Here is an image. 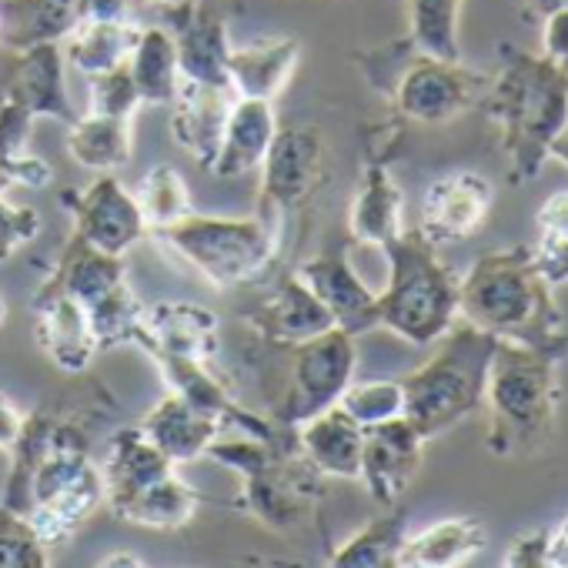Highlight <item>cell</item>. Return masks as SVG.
Listing matches in <instances>:
<instances>
[{
    "instance_id": "cell-1",
    "label": "cell",
    "mask_w": 568,
    "mask_h": 568,
    "mask_svg": "<svg viewBox=\"0 0 568 568\" xmlns=\"http://www.w3.org/2000/svg\"><path fill=\"white\" fill-rule=\"evenodd\" d=\"M4 501L21 508L48 548L68 545L104 508V475L88 455V435L68 412H34L11 452Z\"/></svg>"
},
{
    "instance_id": "cell-2",
    "label": "cell",
    "mask_w": 568,
    "mask_h": 568,
    "mask_svg": "<svg viewBox=\"0 0 568 568\" xmlns=\"http://www.w3.org/2000/svg\"><path fill=\"white\" fill-rule=\"evenodd\" d=\"M555 284L525 244L481 254L458 284V315L495 335L551 358L568 355V322L555 302Z\"/></svg>"
},
{
    "instance_id": "cell-3",
    "label": "cell",
    "mask_w": 568,
    "mask_h": 568,
    "mask_svg": "<svg viewBox=\"0 0 568 568\" xmlns=\"http://www.w3.org/2000/svg\"><path fill=\"white\" fill-rule=\"evenodd\" d=\"M478 108L501 131L498 144L508 158V181L528 184L541 174L551 141L568 124V68L548 54L505 48Z\"/></svg>"
},
{
    "instance_id": "cell-4",
    "label": "cell",
    "mask_w": 568,
    "mask_h": 568,
    "mask_svg": "<svg viewBox=\"0 0 568 568\" xmlns=\"http://www.w3.org/2000/svg\"><path fill=\"white\" fill-rule=\"evenodd\" d=\"M481 405L488 408L485 448L495 458L541 452L555 435L558 358L498 338L488 362Z\"/></svg>"
},
{
    "instance_id": "cell-5",
    "label": "cell",
    "mask_w": 568,
    "mask_h": 568,
    "mask_svg": "<svg viewBox=\"0 0 568 568\" xmlns=\"http://www.w3.org/2000/svg\"><path fill=\"white\" fill-rule=\"evenodd\" d=\"M207 458L241 475L237 505L261 525L288 535L322 501L325 475L298 452L295 428H281L274 438H217Z\"/></svg>"
},
{
    "instance_id": "cell-6",
    "label": "cell",
    "mask_w": 568,
    "mask_h": 568,
    "mask_svg": "<svg viewBox=\"0 0 568 568\" xmlns=\"http://www.w3.org/2000/svg\"><path fill=\"white\" fill-rule=\"evenodd\" d=\"M382 254L388 257V284L375 308L378 328L415 348L435 345L458 318V271L418 227H405Z\"/></svg>"
},
{
    "instance_id": "cell-7",
    "label": "cell",
    "mask_w": 568,
    "mask_h": 568,
    "mask_svg": "<svg viewBox=\"0 0 568 568\" xmlns=\"http://www.w3.org/2000/svg\"><path fill=\"white\" fill-rule=\"evenodd\" d=\"M158 247L201 274L211 288L231 292L271 271L281 251V224L261 217H214L191 211L178 224L154 231Z\"/></svg>"
},
{
    "instance_id": "cell-8",
    "label": "cell",
    "mask_w": 568,
    "mask_h": 568,
    "mask_svg": "<svg viewBox=\"0 0 568 568\" xmlns=\"http://www.w3.org/2000/svg\"><path fill=\"white\" fill-rule=\"evenodd\" d=\"M438 342V352L422 368L402 378L405 418L425 442L438 438L481 408L488 362L498 345L495 335L468 322L452 325Z\"/></svg>"
},
{
    "instance_id": "cell-9",
    "label": "cell",
    "mask_w": 568,
    "mask_h": 568,
    "mask_svg": "<svg viewBox=\"0 0 568 568\" xmlns=\"http://www.w3.org/2000/svg\"><path fill=\"white\" fill-rule=\"evenodd\" d=\"M281 355V375L271 392V422L298 428L318 412L338 405L355 382L358 345L345 328H328L298 345H271Z\"/></svg>"
},
{
    "instance_id": "cell-10",
    "label": "cell",
    "mask_w": 568,
    "mask_h": 568,
    "mask_svg": "<svg viewBox=\"0 0 568 568\" xmlns=\"http://www.w3.org/2000/svg\"><path fill=\"white\" fill-rule=\"evenodd\" d=\"M257 174V214L281 224L318 194L325 181V138L315 128H277Z\"/></svg>"
},
{
    "instance_id": "cell-11",
    "label": "cell",
    "mask_w": 568,
    "mask_h": 568,
    "mask_svg": "<svg viewBox=\"0 0 568 568\" xmlns=\"http://www.w3.org/2000/svg\"><path fill=\"white\" fill-rule=\"evenodd\" d=\"M415 54V51H412ZM488 78L462 68V61H438L415 54L395 81L392 101L398 114L418 124H445L478 108Z\"/></svg>"
},
{
    "instance_id": "cell-12",
    "label": "cell",
    "mask_w": 568,
    "mask_h": 568,
    "mask_svg": "<svg viewBox=\"0 0 568 568\" xmlns=\"http://www.w3.org/2000/svg\"><path fill=\"white\" fill-rule=\"evenodd\" d=\"M68 207L74 217V237L108 254L128 257L148 234L141 204L134 191L121 184L118 174H98L94 184H88L78 194H68Z\"/></svg>"
},
{
    "instance_id": "cell-13",
    "label": "cell",
    "mask_w": 568,
    "mask_h": 568,
    "mask_svg": "<svg viewBox=\"0 0 568 568\" xmlns=\"http://www.w3.org/2000/svg\"><path fill=\"white\" fill-rule=\"evenodd\" d=\"M422 462H425V438L415 432V425L405 415H398L365 428L358 481L368 488L375 505L395 508L402 495L412 488V481L418 478Z\"/></svg>"
},
{
    "instance_id": "cell-14",
    "label": "cell",
    "mask_w": 568,
    "mask_h": 568,
    "mask_svg": "<svg viewBox=\"0 0 568 568\" xmlns=\"http://www.w3.org/2000/svg\"><path fill=\"white\" fill-rule=\"evenodd\" d=\"M164 18L178 48L181 81L231 88L227 84L231 38H227L221 0H187L181 8L164 11Z\"/></svg>"
},
{
    "instance_id": "cell-15",
    "label": "cell",
    "mask_w": 568,
    "mask_h": 568,
    "mask_svg": "<svg viewBox=\"0 0 568 568\" xmlns=\"http://www.w3.org/2000/svg\"><path fill=\"white\" fill-rule=\"evenodd\" d=\"M312 295L328 308L332 322L338 328H345L348 335H365L372 328H378V292H372L362 281V274L352 267L345 244L325 247L315 257H308L298 271H295Z\"/></svg>"
},
{
    "instance_id": "cell-16",
    "label": "cell",
    "mask_w": 568,
    "mask_h": 568,
    "mask_svg": "<svg viewBox=\"0 0 568 568\" xmlns=\"http://www.w3.org/2000/svg\"><path fill=\"white\" fill-rule=\"evenodd\" d=\"M491 201H495V187L485 174H475V171L445 174L425 191L415 227L435 247L458 244L485 224Z\"/></svg>"
},
{
    "instance_id": "cell-17",
    "label": "cell",
    "mask_w": 568,
    "mask_h": 568,
    "mask_svg": "<svg viewBox=\"0 0 568 568\" xmlns=\"http://www.w3.org/2000/svg\"><path fill=\"white\" fill-rule=\"evenodd\" d=\"M144 355H178L214 365L221 352V322L194 302H158L144 308L134 342Z\"/></svg>"
},
{
    "instance_id": "cell-18",
    "label": "cell",
    "mask_w": 568,
    "mask_h": 568,
    "mask_svg": "<svg viewBox=\"0 0 568 568\" xmlns=\"http://www.w3.org/2000/svg\"><path fill=\"white\" fill-rule=\"evenodd\" d=\"M34 338L48 362L64 375H84L101 355L84 305L44 284L34 298Z\"/></svg>"
},
{
    "instance_id": "cell-19",
    "label": "cell",
    "mask_w": 568,
    "mask_h": 568,
    "mask_svg": "<svg viewBox=\"0 0 568 568\" xmlns=\"http://www.w3.org/2000/svg\"><path fill=\"white\" fill-rule=\"evenodd\" d=\"M247 325L254 328L261 345H298L328 328H338L328 308L312 295V288L298 274L281 277L271 295L251 308Z\"/></svg>"
},
{
    "instance_id": "cell-20",
    "label": "cell",
    "mask_w": 568,
    "mask_h": 568,
    "mask_svg": "<svg viewBox=\"0 0 568 568\" xmlns=\"http://www.w3.org/2000/svg\"><path fill=\"white\" fill-rule=\"evenodd\" d=\"M18 61L11 68L8 88H4V101L24 108L34 121L38 118H54L71 124L78 118L71 94H68V81H64V54L61 44H34L24 51H14Z\"/></svg>"
},
{
    "instance_id": "cell-21",
    "label": "cell",
    "mask_w": 568,
    "mask_h": 568,
    "mask_svg": "<svg viewBox=\"0 0 568 568\" xmlns=\"http://www.w3.org/2000/svg\"><path fill=\"white\" fill-rule=\"evenodd\" d=\"M231 104H234L231 88L197 84V81H181L178 98L171 101V138L204 171H211L214 164Z\"/></svg>"
},
{
    "instance_id": "cell-22",
    "label": "cell",
    "mask_w": 568,
    "mask_h": 568,
    "mask_svg": "<svg viewBox=\"0 0 568 568\" xmlns=\"http://www.w3.org/2000/svg\"><path fill=\"white\" fill-rule=\"evenodd\" d=\"M302 64V44L295 38H257L247 44H231L227 84L234 98L277 101L288 91Z\"/></svg>"
},
{
    "instance_id": "cell-23",
    "label": "cell",
    "mask_w": 568,
    "mask_h": 568,
    "mask_svg": "<svg viewBox=\"0 0 568 568\" xmlns=\"http://www.w3.org/2000/svg\"><path fill=\"white\" fill-rule=\"evenodd\" d=\"M274 134H277V114H274L271 101L234 98L211 174L221 181H237V178L257 174Z\"/></svg>"
},
{
    "instance_id": "cell-24",
    "label": "cell",
    "mask_w": 568,
    "mask_h": 568,
    "mask_svg": "<svg viewBox=\"0 0 568 568\" xmlns=\"http://www.w3.org/2000/svg\"><path fill=\"white\" fill-rule=\"evenodd\" d=\"M138 428L144 438L174 465H187L197 458H207V448L224 435V425L211 415L187 405L181 395L168 392L141 422Z\"/></svg>"
},
{
    "instance_id": "cell-25",
    "label": "cell",
    "mask_w": 568,
    "mask_h": 568,
    "mask_svg": "<svg viewBox=\"0 0 568 568\" xmlns=\"http://www.w3.org/2000/svg\"><path fill=\"white\" fill-rule=\"evenodd\" d=\"M362 438L365 428L342 405H332L295 428L298 452L325 478H342V481H358L362 475Z\"/></svg>"
},
{
    "instance_id": "cell-26",
    "label": "cell",
    "mask_w": 568,
    "mask_h": 568,
    "mask_svg": "<svg viewBox=\"0 0 568 568\" xmlns=\"http://www.w3.org/2000/svg\"><path fill=\"white\" fill-rule=\"evenodd\" d=\"M91 14V0H0V44H61Z\"/></svg>"
},
{
    "instance_id": "cell-27",
    "label": "cell",
    "mask_w": 568,
    "mask_h": 568,
    "mask_svg": "<svg viewBox=\"0 0 568 568\" xmlns=\"http://www.w3.org/2000/svg\"><path fill=\"white\" fill-rule=\"evenodd\" d=\"M197 488H191L178 471L104 501V508H111L121 521L151 531H181L197 515Z\"/></svg>"
},
{
    "instance_id": "cell-28",
    "label": "cell",
    "mask_w": 568,
    "mask_h": 568,
    "mask_svg": "<svg viewBox=\"0 0 568 568\" xmlns=\"http://www.w3.org/2000/svg\"><path fill=\"white\" fill-rule=\"evenodd\" d=\"M488 545V531L475 515L442 518L415 535H405L395 568H458L478 558Z\"/></svg>"
},
{
    "instance_id": "cell-29",
    "label": "cell",
    "mask_w": 568,
    "mask_h": 568,
    "mask_svg": "<svg viewBox=\"0 0 568 568\" xmlns=\"http://www.w3.org/2000/svg\"><path fill=\"white\" fill-rule=\"evenodd\" d=\"M138 38L141 24L134 18H88L61 41V54L71 71L91 81L124 68Z\"/></svg>"
},
{
    "instance_id": "cell-30",
    "label": "cell",
    "mask_w": 568,
    "mask_h": 568,
    "mask_svg": "<svg viewBox=\"0 0 568 568\" xmlns=\"http://www.w3.org/2000/svg\"><path fill=\"white\" fill-rule=\"evenodd\" d=\"M348 231L358 244L385 247L405 231V194L388 174L385 161H372L362 174L348 211Z\"/></svg>"
},
{
    "instance_id": "cell-31",
    "label": "cell",
    "mask_w": 568,
    "mask_h": 568,
    "mask_svg": "<svg viewBox=\"0 0 568 568\" xmlns=\"http://www.w3.org/2000/svg\"><path fill=\"white\" fill-rule=\"evenodd\" d=\"M128 281V264L118 254H108L101 247H91L88 241L74 237L68 241L64 254L58 257V267L51 271V277L44 281L48 288L71 295L74 302L84 305V312L101 302L104 295H111L114 288Z\"/></svg>"
},
{
    "instance_id": "cell-32",
    "label": "cell",
    "mask_w": 568,
    "mask_h": 568,
    "mask_svg": "<svg viewBox=\"0 0 568 568\" xmlns=\"http://www.w3.org/2000/svg\"><path fill=\"white\" fill-rule=\"evenodd\" d=\"M64 144L81 168L94 174H118L134 158V118L84 111L68 124Z\"/></svg>"
},
{
    "instance_id": "cell-33",
    "label": "cell",
    "mask_w": 568,
    "mask_h": 568,
    "mask_svg": "<svg viewBox=\"0 0 568 568\" xmlns=\"http://www.w3.org/2000/svg\"><path fill=\"white\" fill-rule=\"evenodd\" d=\"M128 74L134 81L141 108H171L181 88V64L168 28H141V38L128 58Z\"/></svg>"
},
{
    "instance_id": "cell-34",
    "label": "cell",
    "mask_w": 568,
    "mask_h": 568,
    "mask_svg": "<svg viewBox=\"0 0 568 568\" xmlns=\"http://www.w3.org/2000/svg\"><path fill=\"white\" fill-rule=\"evenodd\" d=\"M178 471L174 462H168L148 438L138 425L131 428H118L111 435V445H108V458L101 465V475H104V501L114 498V495H124V491H134L154 478H164Z\"/></svg>"
},
{
    "instance_id": "cell-35",
    "label": "cell",
    "mask_w": 568,
    "mask_h": 568,
    "mask_svg": "<svg viewBox=\"0 0 568 568\" xmlns=\"http://www.w3.org/2000/svg\"><path fill=\"white\" fill-rule=\"evenodd\" d=\"M408 515L405 508H385V515L372 518L362 525L348 541H342L332 555L328 565L335 568H392L398 561V548L408 535Z\"/></svg>"
},
{
    "instance_id": "cell-36",
    "label": "cell",
    "mask_w": 568,
    "mask_h": 568,
    "mask_svg": "<svg viewBox=\"0 0 568 568\" xmlns=\"http://www.w3.org/2000/svg\"><path fill=\"white\" fill-rule=\"evenodd\" d=\"M462 0H408V48L438 61H462Z\"/></svg>"
},
{
    "instance_id": "cell-37",
    "label": "cell",
    "mask_w": 568,
    "mask_h": 568,
    "mask_svg": "<svg viewBox=\"0 0 568 568\" xmlns=\"http://www.w3.org/2000/svg\"><path fill=\"white\" fill-rule=\"evenodd\" d=\"M134 197H138L141 214H144V221H148V234L164 231V227L178 224L181 217H187V214L194 211L187 181L181 178V171H178L174 164H154V168L141 178Z\"/></svg>"
},
{
    "instance_id": "cell-38",
    "label": "cell",
    "mask_w": 568,
    "mask_h": 568,
    "mask_svg": "<svg viewBox=\"0 0 568 568\" xmlns=\"http://www.w3.org/2000/svg\"><path fill=\"white\" fill-rule=\"evenodd\" d=\"M535 224H538V244L531 247L535 261L548 277V284L558 288V284L568 281V187L545 197Z\"/></svg>"
},
{
    "instance_id": "cell-39",
    "label": "cell",
    "mask_w": 568,
    "mask_h": 568,
    "mask_svg": "<svg viewBox=\"0 0 568 568\" xmlns=\"http://www.w3.org/2000/svg\"><path fill=\"white\" fill-rule=\"evenodd\" d=\"M144 302L134 295L131 281H124L121 288H114L111 295H104L101 302H94L88 308V318H91V328H94V338H98V348H121V345H131L134 335H138V325L144 318Z\"/></svg>"
},
{
    "instance_id": "cell-40",
    "label": "cell",
    "mask_w": 568,
    "mask_h": 568,
    "mask_svg": "<svg viewBox=\"0 0 568 568\" xmlns=\"http://www.w3.org/2000/svg\"><path fill=\"white\" fill-rule=\"evenodd\" d=\"M51 548L38 535L34 521L21 511L0 501V568H48Z\"/></svg>"
},
{
    "instance_id": "cell-41",
    "label": "cell",
    "mask_w": 568,
    "mask_h": 568,
    "mask_svg": "<svg viewBox=\"0 0 568 568\" xmlns=\"http://www.w3.org/2000/svg\"><path fill=\"white\" fill-rule=\"evenodd\" d=\"M338 405L362 428H372V425L405 415V392H402V382H352L345 395L338 398Z\"/></svg>"
},
{
    "instance_id": "cell-42",
    "label": "cell",
    "mask_w": 568,
    "mask_h": 568,
    "mask_svg": "<svg viewBox=\"0 0 568 568\" xmlns=\"http://www.w3.org/2000/svg\"><path fill=\"white\" fill-rule=\"evenodd\" d=\"M88 84H91V91H88V111H94V114L134 118V111L141 108V98L134 91V81L128 74V64L108 71L101 78H91Z\"/></svg>"
},
{
    "instance_id": "cell-43",
    "label": "cell",
    "mask_w": 568,
    "mask_h": 568,
    "mask_svg": "<svg viewBox=\"0 0 568 568\" xmlns=\"http://www.w3.org/2000/svg\"><path fill=\"white\" fill-rule=\"evenodd\" d=\"M38 234H41V214H38V207L14 204L8 194H0V264L11 261Z\"/></svg>"
},
{
    "instance_id": "cell-44",
    "label": "cell",
    "mask_w": 568,
    "mask_h": 568,
    "mask_svg": "<svg viewBox=\"0 0 568 568\" xmlns=\"http://www.w3.org/2000/svg\"><path fill=\"white\" fill-rule=\"evenodd\" d=\"M545 551H548V528H535V531H525L518 535L501 565L505 568H545Z\"/></svg>"
},
{
    "instance_id": "cell-45",
    "label": "cell",
    "mask_w": 568,
    "mask_h": 568,
    "mask_svg": "<svg viewBox=\"0 0 568 568\" xmlns=\"http://www.w3.org/2000/svg\"><path fill=\"white\" fill-rule=\"evenodd\" d=\"M541 54H548L551 61L568 68V8L565 11H551L545 14V28H541Z\"/></svg>"
},
{
    "instance_id": "cell-46",
    "label": "cell",
    "mask_w": 568,
    "mask_h": 568,
    "mask_svg": "<svg viewBox=\"0 0 568 568\" xmlns=\"http://www.w3.org/2000/svg\"><path fill=\"white\" fill-rule=\"evenodd\" d=\"M24 412L11 402V395L0 392V455H11L21 432H24Z\"/></svg>"
},
{
    "instance_id": "cell-47",
    "label": "cell",
    "mask_w": 568,
    "mask_h": 568,
    "mask_svg": "<svg viewBox=\"0 0 568 568\" xmlns=\"http://www.w3.org/2000/svg\"><path fill=\"white\" fill-rule=\"evenodd\" d=\"M545 568H568V515L558 521V528H555V531H548Z\"/></svg>"
},
{
    "instance_id": "cell-48",
    "label": "cell",
    "mask_w": 568,
    "mask_h": 568,
    "mask_svg": "<svg viewBox=\"0 0 568 568\" xmlns=\"http://www.w3.org/2000/svg\"><path fill=\"white\" fill-rule=\"evenodd\" d=\"M548 154H551V158H558V161L568 168V124H565V128H561V134L551 141V151H548Z\"/></svg>"
},
{
    "instance_id": "cell-49",
    "label": "cell",
    "mask_w": 568,
    "mask_h": 568,
    "mask_svg": "<svg viewBox=\"0 0 568 568\" xmlns=\"http://www.w3.org/2000/svg\"><path fill=\"white\" fill-rule=\"evenodd\" d=\"M98 565H131V568H138V565H144L138 555H131V551H114V555H104Z\"/></svg>"
},
{
    "instance_id": "cell-50",
    "label": "cell",
    "mask_w": 568,
    "mask_h": 568,
    "mask_svg": "<svg viewBox=\"0 0 568 568\" xmlns=\"http://www.w3.org/2000/svg\"><path fill=\"white\" fill-rule=\"evenodd\" d=\"M528 4L545 18V14H551V11H565V8H568V0H528Z\"/></svg>"
},
{
    "instance_id": "cell-51",
    "label": "cell",
    "mask_w": 568,
    "mask_h": 568,
    "mask_svg": "<svg viewBox=\"0 0 568 568\" xmlns=\"http://www.w3.org/2000/svg\"><path fill=\"white\" fill-rule=\"evenodd\" d=\"M148 4H158V8L171 11V8H181V4H187V0H148Z\"/></svg>"
},
{
    "instance_id": "cell-52",
    "label": "cell",
    "mask_w": 568,
    "mask_h": 568,
    "mask_svg": "<svg viewBox=\"0 0 568 568\" xmlns=\"http://www.w3.org/2000/svg\"><path fill=\"white\" fill-rule=\"evenodd\" d=\"M4 322H8V302L0 298V328H4Z\"/></svg>"
}]
</instances>
